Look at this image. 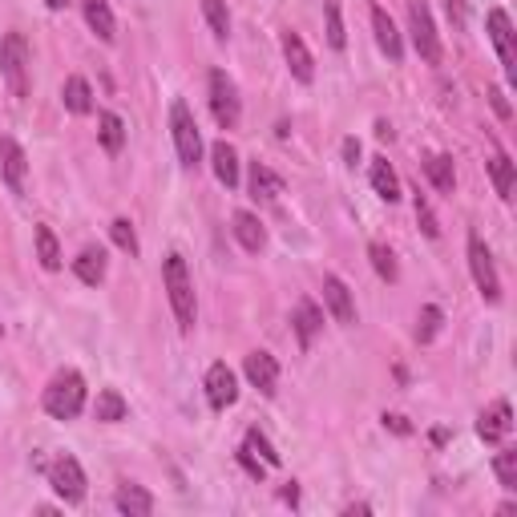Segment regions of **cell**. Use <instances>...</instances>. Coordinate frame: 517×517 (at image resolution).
<instances>
[{"label": "cell", "mask_w": 517, "mask_h": 517, "mask_svg": "<svg viewBox=\"0 0 517 517\" xmlns=\"http://www.w3.org/2000/svg\"><path fill=\"white\" fill-rule=\"evenodd\" d=\"M85 396H89L85 376L77 368H65V372H57L49 380L41 404H45V412L53 421H73V417H81V412H85Z\"/></svg>", "instance_id": "obj_1"}, {"label": "cell", "mask_w": 517, "mask_h": 517, "mask_svg": "<svg viewBox=\"0 0 517 517\" xmlns=\"http://www.w3.org/2000/svg\"><path fill=\"white\" fill-rule=\"evenodd\" d=\"M162 283H166V295H170V307H174V320L182 332H190L198 324V303H194V283H190V271H186V259L182 255H166L162 263Z\"/></svg>", "instance_id": "obj_2"}, {"label": "cell", "mask_w": 517, "mask_h": 517, "mask_svg": "<svg viewBox=\"0 0 517 517\" xmlns=\"http://www.w3.org/2000/svg\"><path fill=\"white\" fill-rule=\"evenodd\" d=\"M29 61L33 57H29L25 33H5L0 37V77H5V85H9V93L17 101H25L29 89H33V65Z\"/></svg>", "instance_id": "obj_3"}, {"label": "cell", "mask_w": 517, "mask_h": 517, "mask_svg": "<svg viewBox=\"0 0 517 517\" xmlns=\"http://www.w3.org/2000/svg\"><path fill=\"white\" fill-rule=\"evenodd\" d=\"M170 134H174L178 162L186 170H194L202 162V134H198V122H194V114H190V106L182 97H174V106H170Z\"/></svg>", "instance_id": "obj_4"}, {"label": "cell", "mask_w": 517, "mask_h": 517, "mask_svg": "<svg viewBox=\"0 0 517 517\" xmlns=\"http://www.w3.org/2000/svg\"><path fill=\"white\" fill-rule=\"evenodd\" d=\"M408 37L425 65H441L445 49H441V37H437V25H433V13L425 0H408Z\"/></svg>", "instance_id": "obj_5"}, {"label": "cell", "mask_w": 517, "mask_h": 517, "mask_svg": "<svg viewBox=\"0 0 517 517\" xmlns=\"http://www.w3.org/2000/svg\"><path fill=\"white\" fill-rule=\"evenodd\" d=\"M206 89H211V114L223 130H235L243 122V101H239V85L223 73V69H211V81H206Z\"/></svg>", "instance_id": "obj_6"}, {"label": "cell", "mask_w": 517, "mask_h": 517, "mask_svg": "<svg viewBox=\"0 0 517 517\" xmlns=\"http://www.w3.org/2000/svg\"><path fill=\"white\" fill-rule=\"evenodd\" d=\"M485 29H489V41H493L497 61H501V69H505V81H513V77H517V33H513L509 13H505V9H489Z\"/></svg>", "instance_id": "obj_7"}, {"label": "cell", "mask_w": 517, "mask_h": 517, "mask_svg": "<svg viewBox=\"0 0 517 517\" xmlns=\"http://www.w3.org/2000/svg\"><path fill=\"white\" fill-rule=\"evenodd\" d=\"M469 271H473V283L481 291L485 303H501V279H497V267H493V255L485 247V239L473 231L469 235Z\"/></svg>", "instance_id": "obj_8"}, {"label": "cell", "mask_w": 517, "mask_h": 517, "mask_svg": "<svg viewBox=\"0 0 517 517\" xmlns=\"http://www.w3.org/2000/svg\"><path fill=\"white\" fill-rule=\"evenodd\" d=\"M49 485H53V493L65 501V505H81L85 501V469H81V461L77 457H69V453H61L53 465H49Z\"/></svg>", "instance_id": "obj_9"}, {"label": "cell", "mask_w": 517, "mask_h": 517, "mask_svg": "<svg viewBox=\"0 0 517 517\" xmlns=\"http://www.w3.org/2000/svg\"><path fill=\"white\" fill-rule=\"evenodd\" d=\"M202 388H206V404H211L215 412H223V408H231V404L239 400V376H235V372H231L223 360L206 368Z\"/></svg>", "instance_id": "obj_10"}, {"label": "cell", "mask_w": 517, "mask_h": 517, "mask_svg": "<svg viewBox=\"0 0 517 517\" xmlns=\"http://www.w3.org/2000/svg\"><path fill=\"white\" fill-rule=\"evenodd\" d=\"M0 174H5L9 190L13 194H25V182H29V154L17 138H0Z\"/></svg>", "instance_id": "obj_11"}, {"label": "cell", "mask_w": 517, "mask_h": 517, "mask_svg": "<svg viewBox=\"0 0 517 517\" xmlns=\"http://www.w3.org/2000/svg\"><path fill=\"white\" fill-rule=\"evenodd\" d=\"M509 433H513V408H509V400H493L489 408H481L477 437H481L485 445H501Z\"/></svg>", "instance_id": "obj_12"}, {"label": "cell", "mask_w": 517, "mask_h": 517, "mask_svg": "<svg viewBox=\"0 0 517 517\" xmlns=\"http://www.w3.org/2000/svg\"><path fill=\"white\" fill-rule=\"evenodd\" d=\"M291 328H295L299 348L307 352V348L316 344V336L324 332V307H320L316 299H299V303H295V316H291Z\"/></svg>", "instance_id": "obj_13"}, {"label": "cell", "mask_w": 517, "mask_h": 517, "mask_svg": "<svg viewBox=\"0 0 517 517\" xmlns=\"http://www.w3.org/2000/svg\"><path fill=\"white\" fill-rule=\"evenodd\" d=\"M324 307L332 312L336 324H356V299L340 275H324Z\"/></svg>", "instance_id": "obj_14"}, {"label": "cell", "mask_w": 517, "mask_h": 517, "mask_svg": "<svg viewBox=\"0 0 517 517\" xmlns=\"http://www.w3.org/2000/svg\"><path fill=\"white\" fill-rule=\"evenodd\" d=\"M283 61H287V69H291V77H295L299 85H312V81H316L312 49L303 45V37H299V33H283Z\"/></svg>", "instance_id": "obj_15"}, {"label": "cell", "mask_w": 517, "mask_h": 517, "mask_svg": "<svg viewBox=\"0 0 517 517\" xmlns=\"http://www.w3.org/2000/svg\"><path fill=\"white\" fill-rule=\"evenodd\" d=\"M243 372H247L251 388H259L263 396H275V388H279V360L271 352H251Z\"/></svg>", "instance_id": "obj_16"}, {"label": "cell", "mask_w": 517, "mask_h": 517, "mask_svg": "<svg viewBox=\"0 0 517 517\" xmlns=\"http://www.w3.org/2000/svg\"><path fill=\"white\" fill-rule=\"evenodd\" d=\"M372 33H376V45H380V53L388 61H400L404 57V37H400L396 21L388 17V9H380V5H372Z\"/></svg>", "instance_id": "obj_17"}, {"label": "cell", "mask_w": 517, "mask_h": 517, "mask_svg": "<svg viewBox=\"0 0 517 517\" xmlns=\"http://www.w3.org/2000/svg\"><path fill=\"white\" fill-rule=\"evenodd\" d=\"M231 231H235L239 247H243V251H251V255H259V251L267 247V231H263L259 215H251V211H235V219H231Z\"/></svg>", "instance_id": "obj_18"}, {"label": "cell", "mask_w": 517, "mask_h": 517, "mask_svg": "<svg viewBox=\"0 0 517 517\" xmlns=\"http://www.w3.org/2000/svg\"><path fill=\"white\" fill-rule=\"evenodd\" d=\"M489 178H493V186H497V198H501V202H513V194H517V166H513V158H509L505 150H493V158H489Z\"/></svg>", "instance_id": "obj_19"}, {"label": "cell", "mask_w": 517, "mask_h": 517, "mask_svg": "<svg viewBox=\"0 0 517 517\" xmlns=\"http://www.w3.org/2000/svg\"><path fill=\"white\" fill-rule=\"evenodd\" d=\"M114 505H118V513H126V517H150V513H154V497H150L142 485H134V481H122V485H118Z\"/></svg>", "instance_id": "obj_20"}, {"label": "cell", "mask_w": 517, "mask_h": 517, "mask_svg": "<svg viewBox=\"0 0 517 517\" xmlns=\"http://www.w3.org/2000/svg\"><path fill=\"white\" fill-rule=\"evenodd\" d=\"M61 101H65L69 114L85 118V114H93V85H89L81 73H73V77H65V85H61Z\"/></svg>", "instance_id": "obj_21"}, {"label": "cell", "mask_w": 517, "mask_h": 517, "mask_svg": "<svg viewBox=\"0 0 517 517\" xmlns=\"http://www.w3.org/2000/svg\"><path fill=\"white\" fill-rule=\"evenodd\" d=\"M81 13H85V25L97 33V41H114V33H118V21H114V13H110V5L106 0H81Z\"/></svg>", "instance_id": "obj_22"}, {"label": "cell", "mask_w": 517, "mask_h": 517, "mask_svg": "<svg viewBox=\"0 0 517 517\" xmlns=\"http://www.w3.org/2000/svg\"><path fill=\"white\" fill-rule=\"evenodd\" d=\"M126 412H130V404H126V396H122L118 388H101V392H97V400H93V417H97L101 425H118V421H126Z\"/></svg>", "instance_id": "obj_23"}, {"label": "cell", "mask_w": 517, "mask_h": 517, "mask_svg": "<svg viewBox=\"0 0 517 517\" xmlns=\"http://www.w3.org/2000/svg\"><path fill=\"white\" fill-rule=\"evenodd\" d=\"M211 166H215V178H219L227 190L239 186V154H235L231 142H215V146H211Z\"/></svg>", "instance_id": "obj_24"}, {"label": "cell", "mask_w": 517, "mask_h": 517, "mask_svg": "<svg viewBox=\"0 0 517 517\" xmlns=\"http://www.w3.org/2000/svg\"><path fill=\"white\" fill-rule=\"evenodd\" d=\"M97 142L106 146V154H122V146H126V122L114 110H101L97 114Z\"/></svg>", "instance_id": "obj_25"}, {"label": "cell", "mask_w": 517, "mask_h": 517, "mask_svg": "<svg viewBox=\"0 0 517 517\" xmlns=\"http://www.w3.org/2000/svg\"><path fill=\"white\" fill-rule=\"evenodd\" d=\"M279 194H283V178H279L271 166L251 162V198H255V202H275Z\"/></svg>", "instance_id": "obj_26"}, {"label": "cell", "mask_w": 517, "mask_h": 517, "mask_svg": "<svg viewBox=\"0 0 517 517\" xmlns=\"http://www.w3.org/2000/svg\"><path fill=\"white\" fill-rule=\"evenodd\" d=\"M73 275H77L81 283L97 287L101 279H106V251H101V247H85V251L73 259Z\"/></svg>", "instance_id": "obj_27"}, {"label": "cell", "mask_w": 517, "mask_h": 517, "mask_svg": "<svg viewBox=\"0 0 517 517\" xmlns=\"http://www.w3.org/2000/svg\"><path fill=\"white\" fill-rule=\"evenodd\" d=\"M425 174L433 182L437 194H453L457 190V170H453V158L449 154H429L425 158Z\"/></svg>", "instance_id": "obj_28"}, {"label": "cell", "mask_w": 517, "mask_h": 517, "mask_svg": "<svg viewBox=\"0 0 517 517\" xmlns=\"http://www.w3.org/2000/svg\"><path fill=\"white\" fill-rule=\"evenodd\" d=\"M368 178H372V190H376L384 202H400V178H396V170L388 166V158H372Z\"/></svg>", "instance_id": "obj_29"}, {"label": "cell", "mask_w": 517, "mask_h": 517, "mask_svg": "<svg viewBox=\"0 0 517 517\" xmlns=\"http://www.w3.org/2000/svg\"><path fill=\"white\" fill-rule=\"evenodd\" d=\"M33 243H37V259H41V267H45V271H61V263H65V259H61V243H57V235H53L45 223L33 231Z\"/></svg>", "instance_id": "obj_30"}, {"label": "cell", "mask_w": 517, "mask_h": 517, "mask_svg": "<svg viewBox=\"0 0 517 517\" xmlns=\"http://www.w3.org/2000/svg\"><path fill=\"white\" fill-rule=\"evenodd\" d=\"M441 328H445V312L437 303H425L417 316V344H433L441 336Z\"/></svg>", "instance_id": "obj_31"}, {"label": "cell", "mask_w": 517, "mask_h": 517, "mask_svg": "<svg viewBox=\"0 0 517 517\" xmlns=\"http://www.w3.org/2000/svg\"><path fill=\"white\" fill-rule=\"evenodd\" d=\"M202 17H206V25H211L215 41H227L231 37V13H227L223 0H202Z\"/></svg>", "instance_id": "obj_32"}, {"label": "cell", "mask_w": 517, "mask_h": 517, "mask_svg": "<svg viewBox=\"0 0 517 517\" xmlns=\"http://www.w3.org/2000/svg\"><path fill=\"white\" fill-rule=\"evenodd\" d=\"M368 259H372V267H376V275H380L384 283H396L400 267H396V255H392L388 243H368Z\"/></svg>", "instance_id": "obj_33"}, {"label": "cell", "mask_w": 517, "mask_h": 517, "mask_svg": "<svg viewBox=\"0 0 517 517\" xmlns=\"http://www.w3.org/2000/svg\"><path fill=\"white\" fill-rule=\"evenodd\" d=\"M110 239H114V243H118V247H122L130 259L142 251V243H138V231H134V223H130V219H114V223H110Z\"/></svg>", "instance_id": "obj_34"}, {"label": "cell", "mask_w": 517, "mask_h": 517, "mask_svg": "<svg viewBox=\"0 0 517 517\" xmlns=\"http://www.w3.org/2000/svg\"><path fill=\"white\" fill-rule=\"evenodd\" d=\"M493 473L505 489H517V449H501L497 461H493Z\"/></svg>", "instance_id": "obj_35"}, {"label": "cell", "mask_w": 517, "mask_h": 517, "mask_svg": "<svg viewBox=\"0 0 517 517\" xmlns=\"http://www.w3.org/2000/svg\"><path fill=\"white\" fill-rule=\"evenodd\" d=\"M324 17H328V45L332 49H344L348 45V33H344V17H340V0H328Z\"/></svg>", "instance_id": "obj_36"}, {"label": "cell", "mask_w": 517, "mask_h": 517, "mask_svg": "<svg viewBox=\"0 0 517 517\" xmlns=\"http://www.w3.org/2000/svg\"><path fill=\"white\" fill-rule=\"evenodd\" d=\"M243 445H247L251 453H259V457H263V465H279V453H275V445H271V441H267L259 429H247Z\"/></svg>", "instance_id": "obj_37"}, {"label": "cell", "mask_w": 517, "mask_h": 517, "mask_svg": "<svg viewBox=\"0 0 517 517\" xmlns=\"http://www.w3.org/2000/svg\"><path fill=\"white\" fill-rule=\"evenodd\" d=\"M417 223H421V231L429 235V239H441V223H437V215H433V206H429V198L425 194H417Z\"/></svg>", "instance_id": "obj_38"}, {"label": "cell", "mask_w": 517, "mask_h": 517, "mask_svg": "<svg viewBox=\"0 0 517 517\" xmlns=\"http://www.w3.org/2000/svg\"><path fill=\"white\" fill-rule=\"evenodd\" d=\"M489 106H493V114H497L501 122H509V118H513V110H509V101H505V89H501V85H493V89H489Z\"/></svg>", "instance_id": "obj_39"}, {"label": "cell", "mask_w": 517, "mask_h": 517, "mask_svg": "<svg viewBox=\"0 0 517 517\" xmlns=\"http://www.w3.org/2000/svg\"><path fill=\"white\" fill-rule=\"evenodd\" d=\"M239 465H243V469H247V473H251L255 481H263V473H267V465H263V461H255V453H251L247 445L239 449Z\"/></svg>", "instance_id": "obj_40"}, {"label": "cell", "mask_w": 517, "mask_h": 517, "mask_svg": "<svg viewBox=\"0 0 517 517\" xmlns=\"http://www.w3.org/2000/svg\"><path fill=\"white\" fill-rule=\"evenodd\" d=\"M380 421H384V429H392V433H400V437H408V433H412V425L400 417V412H384Z\"/></svg>", "instance_id": "obj_41"}, {"label": "cell", "mask_w": 517, "mask_h": 517, "mask_svg": "<svg viewBox=\"0 0 517 517\" xmlns=\"http://www.w3.org/2000/svg\"><path fill=\"white\" fill-rule=\"evenodd\" d=\"M344 158L356 166V158H360V142H356V138H348V142H344Z\"/></svg>", "instance_id": "obj_42"}, {"label": "cell", "mask_w": 517, "mask_h": 517, "mask_svg": "<svg viewBox=\"0 0 517 517\" xmlns=\"http://www.w3.org/2000/svg\"><path fill=\"white\" fill-rule=\"evenodd\" d=\"M376 138H392V126L388 122H376Z\"/></svg>", "instance_id": "obj_43"}, {"label": "cell", "mask_w": 517, "mask_h": 517, "mask_svg": "<svg viewBox=\"0 0 517 517\" xmlns=\"http://www.w3.org/2000/svg\"><path fill=\"white\" fill-rule=\"evenodd\" d=\"M45 5H49V9H53V13H61V9H65V5H69V0H45Z\"/></svg>", "instance_id": "obj_44"}, {"label": "cell", "mask_w": 517, "mask_h": 517, "mask_svg": "<svg viewBox=\"0 0 517 517\" xmlns=\"http://www.w3.org/2000/svg\"><path fill=\"white\" fill-rule=\"evenodd\" d=\"M0 332H5V324H0Z\"/></svg>", "instance_id": "obj_45"}]
</instances>
